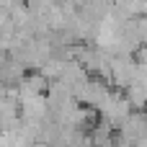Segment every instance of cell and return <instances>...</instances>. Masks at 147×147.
<instances>
[{"label": "cell", "mask_w": 147, "mask_h": 147, "mask_svg": "<svg viewBox=\"0 0 147 147\" xmlns=\"http://www.w3.org/2000/svg\"><path fill=\"white\" fill-rule=\"evenodd\" d=\"M127 101H129V106H134V109H145L147 106V88L140 85V83L127 85Z\"/></svg>", "instance_id": "6da1fadb"}, {"label": "cell", "mask_w": 147, "mask_h": 147, "mask_svg": "<svg viewBox=\"0 0 147 147\" xmlns=\"http://www.w3.org/2000/svg\"><path fill=\"white\" fill-rule=\"evenodd\" d=\"M137 31H140V44L147 47V16H137Z\"/></svg>", "instance_id": "7a4b0ae2"}]
</instances>
